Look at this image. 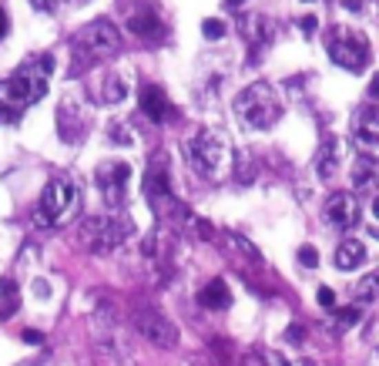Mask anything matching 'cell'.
I'll return each mask as SVG.
<instances>
[{"instance_id":"obj_1","label":"cell","mask_w":379,"mask_h":366,"mask_svg":"<svg viewBox=\"0 0 379 366\" xmlns=\"http://www.w3.org/2000/svg\"><path fill=\"white\" fill-rule=\"evenodd\" d=\"M54 71V54H34L21 64L17 74L0 81V111L21 114L24 108L37 105L48 94V78Z\"/></svg>"},{"instance_id":"obj_33","label":"cell","mask_w":379,"mask_h":366,"mask_svg":"<svg viewBox=\"0 0 379 366\" xmlns=\"http://www.w3.org/2000/svg\"><path fill=\"white\" fill-rule=\"evenodd\" d=\"M111 134H114V141H134V134H127V131H121V128H114Z\"/></svg>"},{"instance_id":"obj_23","label":"cell","mask_w":379,"mask_h":366,"mask_svg":"<svg viewBox=\"0 0 379 366\" xmlns=\"http://www.w3.org/2000/svg\"><path fill=\"white\" fill-rule=\"evenodd\" d=\"M238 366H269V356H265L262 349H245L242 360H238Z\"/></svg>"},{"instance_id":"obj_38","label":"cell","mask_w":379,"mask_h":366,"mask_svg":"<svg viewBox=\"0 0 379 366\" xmlns=\"http://www.w3.org/2000/svg\"><path fill=\"white\" fill-rule=\"evenodd\" d=\"M292 366H316V363H312V360H296Z\"/></svg>"},{"instance_id":"obj_10","label":"cell","mask_w":379,"mask_h":366,"mask_svg":"<svg viewBox=\"0 0 379 366\" xmlns=\"http://www.w3.org/2000/svg\"><path fill=\"white\" fill-rule=\"evenodd\" d=\"M353 141L356 148L366 158H376L379 161V108L366 105L356 111L353 118Z\"/></svg>"},{"instance_id":"obj_22","label":"cell","mask_w":379,"mask_h":366,"mask_svg":"<svg viewBox=\"0 0 379 366\" xmlns=\"http://www.w3.org/2000/svg\"><path fill=\"white\" fill-rule=\"evenodd\" d=\"M202 34L208 41H218V37H225V24L215 21V17H208V21H202Z\"/></svg>"},{"instance_id":"obj_24","label":"cell","mask_w":379,"mask_h":366,"mask_svg":"<svg viewBox=\"0 0 379 366\" xmlns=\"http://www.w3.org/2000/svg\"><path fill=\"white\" fill-rule=\"evenodd\" d=\"M336 316H339V323H342V326H356V323L362 319V313H359L356 306H342V309H336Z\"/></svg>"},{"instance_id":"obj_17","label":"cell","mask_w":379,"mask_h":366,"mask_svg":"<svg viewBox=\"0 0 379 366\" xmlns=\"http://www.w3.org/2000/svg\"><path fill=\"white\" fill-rule=\"evenodd\" d=\"M125 94H127V84L118 78V74L107 71V78H104V84H101V98L107 105H118V101H125Z\"/></svg>"},{"instance_id":"obj_25","label":"cell","mask_w":379,"mask_h":366,"mask_svg":"<svg viewBox=\"0 0 379 366\" xmlns=\"http://www.w3.org/2000/svg\"><path fill=\"white\" fill-rule=\"evenodd\" d=\"M299 262H303L305 269H316V265H319V252H316L312 245H303V249H299Z\"/></svg>"},{"instance_id":"obj_35","label":"cell","mask_w":379,"mask_h":366,"mask_svg":"<svg viewBox=\"0 0 379 366\" xmlns=\"http://www.w3.org/2000/svg\"><path fill=\"white\" fill-rule=\"evenodd\" d=\"M369 212H373V218L379 222V195H373V202H369Z\"/></svg>"},{"instance_id":"obj_3","label":"cell","mask_w":379,"mask_h":366,"mask_svg":"<svg viewBox=\"0 0 379 366\" xmlns=\"http://www.w3.org/2000/svg\"><path fill=\"white\" fill-rule=\"evenodd\" d=\"M134 236V218L121 209H111L107 215H91V218H84V225H81V242L91 249V252H98V256H107V252H114L121 242Z\"/></svg>"},{"instance_id":"obj_29","label":"cell","mask_w":379,"mask_h":366,"mask_svg":"<svg viewBox=\"0 0 379 366\" xmlns=\"http://www.w3.org/2000/svg\"><path fill=\"white\" fill-rule=\"evenodd\" d=\"M21 336H24V343H30V346H41V343H44V336H41L37 329H24Z\"/></svg>"},{"instance_id":"obj_32","label":"cell","mask_w":379,"mask_h":366,"mask_svg":"<svg viewBox=\"0 0 379 366\" xmlns=\"http://www.w3.org/2000/svg\"><path fill=\"white\" fill-rule=\"evenodd\" d=\"M269 366H292L285 356H278V353H269Z\"/></svg>"},{"instance_id":"obj_20","label":"cell","mask_w":379,"mask_h":366,"mask_svg":"<svg viewBox=\"0 0 379 366\" xmlns=\"http://www.w3.org/2000/svg\"><path fill=\"white\" fill-rule=\"evenodd\" d=\"M0 299H3V309H0V319H7V316L17 309V286L10 283V279H0Z\"/></svg>"},{"instance_id":"obj_28","label":"cell","mask_w":379,"mask_h":366,"mask_svg":"<svg viewBox=\"0 0 379 366\" xmlns=\"http://www.w3.org/2000/svg\"><path fill=\"white\" fill-rule=\"evenodd\" d=\"M319 303H322V306H326V309H336V292H332V289H319Z\"/></svg>"},{"instance_id":"obj_7","label":"cell","mask_w":379,"mask_h":366,"mask_svg":"<svg viewBox=\"0 0 379 366\" xmlns=\"http://www.w3.org/2000/svg\"><path fill=\"white\" fill-rule=\"evenodd\" d=\"M326 51H329V57H332L339 68H346L349 74L366 71V64H369V44H366V37H362L359 30H349V27H332V30H329Z\"/></svg>"},{"instance_id":"obj_4","label":"cell","mask_w":379,"mask_h":366,"mask_svg":"<svg viewBox=\"0 0 379 366\" xmlns=\"http://www.w3.org/2000/svg\"><path fill=\"white\" fill-rule=\"evenodd\" d=\"M235 111H238V118L249 121L252 128L265 131L282 118V98H278V91L269 81H255V84H249V88L235 98Z\"/></svg>"},{"instance_id":"obj_6","label":"cell","mask_w":379,"mask_h":366,"mask_svg":"<svg viewBox=\"0 0 379 366\" xmlns=\"http://www.w3.org/2000/svg\"><path fill=\"white\" fill-rule=\"evenodd\" d=\"M77 202V185L71 179H51L41 192V202L34 212V225L37 229H54L57 222H64Z\"/></svg>"},{"instance_id":"obj_26","label":"cell","mask_w":379,"mask_h":366,"mask_svg":"<svg viewBox=\"0 0 379 366\" xmlns=\"http://www.w3.org/2000/svg\"><path fill=\"white\" fill-rule=\"evenodd\" d=\"M285 343H296V346L305 343V326H289L285 329Z\"/></svg>"},{"instance_id":"obj_2","label":"cell","mask_w":379,"mask_h":366,"mask_svg":"<svg viewBox=\"0 0 379 366\" xmlns=\"http://www.w3.org/2000/svg\"><path fill=\"white\" fill-rule=\"evenodd\" d=\"M188 158H192V168L198 175L212 179V182H222L232 168V145L222 131L202 128L188 141Z\"/></svg>"},{"instance_id":"obj_5","label":"cell","mask_w":379,"mask_h":366,"mask_svg":"<svg viewBox=\"0 0 379 366\" xmlns=\"http://www.w3.org/2000/svg\"><path fill=\"white\" fill-rule=\"evenodd\" d=\"M121 51V30L111 21H91L74 34V61L91 64V61H107Z\"/></svg>"},{"instance_id":"obj_15","label":"cell","mask_w":379,"mask_h":366,"mask_svg":"<svg viewBox=\"0 0 379 366\" xmlns=\"http://www.w3.org/2000/svg\"><path fill=\"white\" fill-rule=\"evenodd\" d=\"M198 303H202L205 309H228L232 306V289H228V283L225 279H212L208 286L198 292Z\"/></svg>"},{"instance_id":"obj_36","label":"cell","mask_w":379,"mask_h":366,"mask_svg":"<svg viewBox=\"0 0 379 366\" xmlns=\"http://www.w3.org/2000/svg\"><path fill=\"white\" fill-rule=\"evenodd\" d=\"M342 7H346V10H359V7H362V0H342Z\"/></svg>"},{"instance_id":"obj_12","label":"cell","mask_w":379,"mask_h":366,"mask_svg":"<svg viewBox=\"0 0 379 366\" xmlns=\"http://www.w3.org/2000/svg\"><path fill=\"white\" fill-rule=\"evenodd\" d=\"M141 111L152 118L154 125H168L175 118V105L168 101V94L158 84H145L141 88Z\"/></svg>"},{"instance_id":"obj_16","label":"cell","mask_w":379,"mask_h":366,"mask_svg":"<svg viewBox=\"0 0 379 366\" xmlns=\"http://www.w3.org/2000/svg\"><path fill=\"white\" fill-rule=\"evenodd\" d=\"M339 158H342L339 141H326V145L319 148V155H316V175H319V179H332V175L339 172Z\"/></svg>"},{"instance_id":"obj_9","label":"cell","mask_w":379,"mask_h":366,"mask_svg":"<svg viewBox=\"0 0 379 366\" xmlns=\"http://www.w3.org/2000/svg\"><path fill=\"white\" fill-rule=\"evenodd\" d=\"M94 182L101 188L104 202L111 209H121L127 182H131V168H127V161H104V165H98V172H94Z\"/></svg>"},{"instance_id":"obj_11","label":"cell","mask_w":379,"mask_h":366,"mask_svg":"<svg viewBox=\"0 0 379 366\" xmlns=\"http://www.w3.org/2000/svg\"><path fill=\"white\" fill-rule=\"evenodd\" d=\"M329 225H336V229H342V232H349L359 225V215H362V205H359V199H356L353 192H332L326 199V209H322Z\"/></svg>"},{"instance_id":"obj_34","label":"cell","mask_w":379,"mask_h":366,"mask_svg":"<svg viewBox=\"0 0 379 366\" xmlns=\"http://www.w3.org/2000/svg\"><path fill=\"white\" fill-rule=\"evenodd\" d=\"M303 30L305 34H312V30H316V17H303Z\"/></svg>"},{"instance_id":"obj_30","label":"cell","mask_w":379,"mask_h":366,"mask_svg":"<svg viewBox=\"0 0 379 366\" xmlns=\"http://www.w3.org/2000/svg\"><path fill=\"white\" fill-rule=\"evenodd\" d=\"M34 292H37L41 299H48V296H51V289H48V283H44V279H37V283H34Z\"/></svg>"},{"instance_id":"obj_19","label":"cell","mask_w":379,"mask_h":366,"mask_svg":"<svg viewBox=\"0 0 379 366\" xmlns=\"http://www.w3.org/2000/svg\"><path fill=\"white\" fill-rule=\"evenodd\" d=\"M127 30L141 34V37H154L158 34V17L154 14H131L127 17Z\"/></svg>"},{"instance_id":"obj_39","label":"cell","mask_w":379,"mask_h":366,"mask_svg":"<svg viewBox=\"0 0 379 366\" xmlns=\"http://www.w3.org/2000/svg\"><path fill=\"white\" fill-rule=\"evenodd\" d=\"M228 7H242V3H245V0H225Z\"/></svg>"},{"instance_id":"obj_18","label":"cell","mask_w":379,"mask_h":366,"mask_svg":"<svg viewBox=\"0 0 379 366\" xmlns=\"http://www.w3.org/2000/svg\"><path fill=\"white\" fill-rule=\"evenodd\" d=\"M356 303H376L379 296V272H369V276H362L359 283H356Z\"/></svg>"},{"instance_id":"obj_40","label":"cell","mask_w":379,"mask_h":366,"mask_svg":"<svg viewBox=\"0 0 379 366\" xmlns=\"http://www.w3.org/2000/svg\"><path fill=\"white\" fill-rule=\"evenodd\" d=\"M305 3H312V0H305Z\"/></svg>"},{"instance_id":"obj_13","label":"cell","mask_w":379,"mask_h":366,"mask_svg":"<svg viewBox=\"0 0 379 366\" xmlns=\"http://www.w3.org/2000/svg\"><path fill=\"white\" fill-rule=\"evenodd\" d=\"M336 269H342V272H353V269H359L362 262H366V245L359 242V238H342L339 245H336Z\"/></svg>"},{"instance_id":"obj_37","label":"cell","mask_w":379,"mask_h":366,"mask_svg":"<svg viewBox=\"0 0 379 366\" xmlns=\"http://www.w3.org/2000/svg\"><path fill=\"white\" fill-rule=\"evenodd\" d=\"M7 27H10V24H7V14H3V7H0V37L7 34Z\"/></svg>"},{"instance_id":"obj_14","label":"cell","mask_w":379,"mask_h":366,"mask_svg":"<svg viewBox=\"0 0 379 366\" xmlns=\"http://www.w3.org/2000/svg\"><path fill=\"white\" fill-rule=\"evenodd\" d=\"M353 188L356 192H373V195H379V161L376 158H359L353 165Z\"/></svg>"},{"instance_id":"obj_31","label":"cell","mask_w":379,"mask_h":366,"mask_svg":"<svg viewBox=\"0 0 379 366\" xmlns=\"http://www.w3.org/2000/svg\"><path fill=\"white\" fill-rule=\"evenodd\" d=\"M369 98H373V101H379V74H373V78H369Z\"/></svg>"},{"instance_id":"obj_21","label":"cell","mask_w":379,"mask_h":366,"mask_svg":"<svg viewBox=\"0 0 379 366\" xmlns=\"http://www.w3.org/2000/svg\"><path fill=\"white\" fill-rule=\"evenodd\" d=\"M225 238L235 245V252H245V259H249V262H262V252H258V249H255L245 236H238V232H225Z\"/></svg>"},{"instance_id":"obj_8","label":"cell","mask_w":379,"mask_h":366,"mask_svg":"<svg viewBox=\"0 0 379 366\" xmlns=\"http://www.w3.org/2000/svg\"><path fill=\"white\" fill-rule=\"evenodd\" d=\"M131 326L138 329V336H145V340L158 346V349H175L178 346V326L168 319V316H161L158 309H134L131 313Z\"/></svg>"},{"instance_id":"obj_27","label":"cell","mask_w":379,"mask_h":366,"mask_svg":"<svg viewBox=\"0 0 379 366\" xmlns=\"http://www.w3.org/2000/svg\"><path fill=\"white\" fill-rule=\"evenodd\" d=\"M57 3H61V0H30V7H34V10H41V14H54V10H57Z\"/></svg>"}]
</instances>
